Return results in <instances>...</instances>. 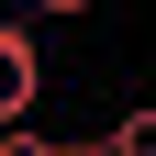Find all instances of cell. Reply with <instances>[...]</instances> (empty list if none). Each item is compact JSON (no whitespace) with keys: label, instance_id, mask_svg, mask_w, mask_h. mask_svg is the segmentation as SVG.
<instances>
[{"label":"cell","instance_id":"obj_1","mask_svg":"<svg viewBox=\"0 0 156 156\" xmlns=\"http://www.w3.org/2000/svg\"><path fill=\"white\" fill-rule=\"evenodd\" d=\"M34 89H45V45H34V23H0V123H23Z\"/></svg>","mask_w":156,"mask_h":156},{"label":"cell","instance_id":"obj_2","mask_svg":"<svg viewBox=\"0 0 156 156\" xmlns=\"http://www.w3.org/2000/svg\"><path fill=\"white\" fill-rule=\"evenodd\" d=\"M101 156H156V112H123V123L101 134Z\"/></svg>","mask_w":156,"mask_h":156},{"label":"cell","instance_id":"obj_3","mask_svg":"<svg viewBox=\"0 0 156 156\" xmlns=\"http://www.w3.org/2000/svg\"><path fill=\"white\" fill-rule=\"evenodd\" d=\"M34 11H45V23H78V11H89V0H34Z\"/></svg>","mask_w":156,"mask_h":156}]
</instances>
